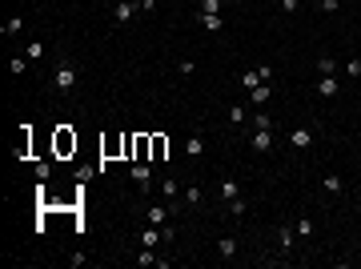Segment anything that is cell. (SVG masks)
<instances>
[{
	"instance_id": "6da1fadb",
	"label": "cell",
	"mask_w": 361,
	"mask_h": 269,
	"mask_svg": "<svg viewBox=\"0 0 361 269\" xmlns=\"http://www.w3.org/2000/svg\"><path fill=\"white\" fill-rule=\"evenodd\" d=\"M72 85H76V65H72V60H60L56 73H52V89H56V93H69Z\"/></svg>"
},
{
	"instance_id": "7a4b0ae2",
	"label": "cell",
	"mask_w": 361,
	"mask_h": 269,
	"mask_svg": "<svg viewBox=\"0 0 361 269\" xmlns=\"http://www.w3.org/2000/svg\"><path fill=\"white\" fill-rule=\"evenodd\" d=\"M52 149H56V157H69V153H76V133H72L69 125H60V129H56V141H52Z\"/></svg>"
},
{
	"instance_id": "3957f363",
	"label": "cell",
	"mask_w": 361,
	"mask_h": 269,
	"mask_svg": "<svg viewBox=\"0 0 361 269\" xmlns=\"http://www.w3.org/2000/svg\"><path fill=\"white\" fill-rule=\"evenodd\" d=\"M133 161H153V133H137L133 137Z\"/></svg>"
},
{
	"instance_id": "277c9868",
	"label": "cell",
	"mask_w": 361,
	"mask_h": 269,
	"mask_svg": "<svg viewBox=\"0 0 361 269\" xmlns=\"http://www.w3.org/2000/svg\"><path fill=\"white\" fill-rule=\"evenodd\" d=\"M313 141H317L313 129H293V133H289V145L293 149H313Z\"/></svg>"
},
{
	"instance_id": "5b68a950",
	"label": "cell",
	"mask_w": 361,
	"mask_h": 269,
	"mask_svg": "<svg viewBox=\"0 0 361 269\" xmlns=\"http://www.w3.org/2000/svg\"><path fill=\"white\" fill-rule=\"evenodd\" d=\"M168 157V137L165 133H153V161H165ZM153 161H148V165H153Z\"/></svg>"
},
{
	"instance_id": "8992f818",
	"label": "cell",
	"mask_w": 361,
	"mask_h": 269,
	"mask_svg": "<svg viewBox=\"0 0 361 269\" xmlns=\"http://www.w3.org/2000/svg\"><path fill=\"white\" fill-rule=\"evenodd\" d=\"M253 149H257V153H269V149H273V129H257V133H253Z\"/></svg>"
},
{
	"instance_id": "52a82bcc",
	"label": "cell",
	"mask_w": 361,
	"mask_h": 269,
	"mask_svg": "<svg viewBox=\"0 0 361 269\" xmlns=\"http://www.w3.org/2000/svg\"><path fill=\"white\" fill-rule=\"evenodd\" d=\"M133 181H137L141 189H148V185H153V173H148V161H137V165H133Z\"/></svg>"
},
{
	"instance_id": "ba28073f",
	"label": "cell",
	"mask_w": 361,
	"mask_h": 269,
	"mask_svg": "<svg viewBox=\"0 0 361 269\" xmlns=\"http://www.w3.org/2000/svg\"><path fill=\"white\" fill-rule=\"evenodd\" d=\"M113 16H117V25H124V20H133V16H137V0H120Z\"/></svg>"
},
{
	"instance_id": "9c48e42d",
	"label": "cell",
	"mask_w": 361,
	"mask_h": 269,
	"mask_svg": "<svg viewBox=\"0 0 361 269\" xmlns=\"http://www.w3.org/2000/svg\"><path fill=\"white\" fill-rule=\"evenodd\" d=\"M337 93H341L337 76H321V80H317V97H337Z\"/></svg>"
},
{
	"instance_id": "30bf717a",
	"label": "cell",
	"mask_w": 361,
	"mask_h": 269,
	"mask_svg": "<svg viewBox=\"0 0 361 269\" xmlns=\"http://www.w3.org/2000/svg\"><path fill=\"white\" fill-rule=\"evenodd\" d=\"M277 249H281V253L293 249V225H277Z\"/></svg>"
},
{
	"instance_id": "8fae6325",
	"label": "cell",
	"mask_w": 361,
	"mask_h": 269,
	"mask_svg": "<svg viewBox=\"0 0 361 269\" xmlns=\"http://www.w3.org/2000/svg\"><path fill=\"white\" fill-rule=\"evenodd\" d=\"M168 217H173V213H168V205H153V209H148V225H165Z\"/></svg>"
},
{
	"instance_id": "7c38bea8",
	"label": "cell",
	"mask_w": 361,
	"mask_h": 269,
	"mask_svg": "<svg viewBox=\"0 0 361 269\" xmlns=\"http://www.w3.org/2000/svg\"><path fill=\"white\" fill-rule=\"evenodd\" d=\"M269 97H273V89H269V85H257V89H249V105H265Z\"/></svg>"
},
{
	"instance_id": "4fadbf2b",
	"label": "cell",
	"mask_w": 361,
	"mask_h": 269,
	"mask_svg": "<svg viewBox=\"0 0 361 269\" xmlns=\"http://www.w3.org/2000/svg\"><path fill=\"white\" fill-rule=\"evenodd\" d=\"M217 253H221V257H237V241H233V237H221V241H217Z\"/></svg>"
},
{
	"instance_id": "5bb4252c",
	"label": "cell",
	"mask_w": 361,
	"mask_h": 269,
	"mask_svg": "<svg viewBox=\"0 0 361 269\" xmlns=\"http://www.w3.org/2000/svg\"><path fill=\"white\" fill-rule=\"evenodd\" d=\"M221 25H225V20H221L217 12H201V28H209V32H217Z\"/></svg>"
},
{
	"instance_id": "9a60e30c",
	"label": "cell",
	"mask_w": 361,
	"mask_h": 269,
	"mask_svg": "<svg viewBox=\"0 0 361 269\" xmlns=\"http://www.w3.org/2000/svg\"><path fill=\"white\" fill-rule=\"evenodd\" d=\"M181 201H185V205H201V185H189V189H181Z\"/></svg>"
},
{
	"instance_id": "2e32d148",
	"label": "cell",
	"mask_w": 361,
	"mask_h": 269,
	"mask_svg": "<svg viewBox=\"0 0 361 269\" xmlns=\"http://www.w3.org/2000/svg\"><path fill=\"white\" fill-rule=\"evenodd\" d=\"M241 85H245V89H257V85H269V80H261V73H257V69H249V73L241 76Z\"/></svg>"
},
{
	"instance_id": "e0dca14e",
	"label": "cell",
	"mask_w": 361,
	"mask_h": 269,
	"mask_svg": "<svg viewBox=\"0 0 361 269\" xmlns=\"http://www.w3.org/2000/svg\"><path fill=\"white\" fill-rule=\"evenodd\" d=\"M317 73H321V76H333L337 73V60H333V56H321V60H317Z\"/></svg>"
},
{
	"instance_id": "ac0fdd59",
	"label": "cell",
	"mask_w": 361,
	"mask_h": 269,
	"mask_svg": "<svg viewBox=\"0 0 361 269\" xmlns=\"http://www.w3.org/2000/svg\"><path fill=\"white\" fill-rule=\"evenodd\" d=\"M221 197H225V201H233V197H241L237 181H229V177H225V181H221Z\"/></svg>"
},
{
	"instance_id": "d6986e66",
	"label": "cell",
	"mask_w": 361,
	"mask_h": 269,
	"mask_svg": "<svg viewBox=\"0 0 361 269\" xmlns=\"http://www.w3.org/2000/svg\"><path fill=\"white\" fill-rule=\"evenodd\" d=\"M229 121H233V125H245V121H249V109H245V105H233V109H229Z\"/></svg>"
},
{
	"instance_id": "ffe728a7",
	"label": "cell",
	"mask_w": 361,
	"mask_h": 269,
	"mask_svg": "<svg viewBox=\"0 0 361 269\" xmlns=\"http://www.w3.org/2000/svg\"><path fill=\"white\" fill-rule=\"evenodd\" d=\"M157 261H161V257H157V253H153L148 245H144L141 253H137V265H157Z\"/></svg>"
},
{
	"instance_id": "44dd1931",
	"label": "cell",
	"mask_w": 361,
	"mask_h": 269,
	"mask_svg": "<svg viewBox=\"0 0 361 269\" xmlns=\"http://www.w3.org/2000/svg\"><path fill=\"white\" fill-rule=\"evenodd\" d=\"M341 189H345V181H341L337 173H329V177H325V193H341Z\"/></svg>"
},
{
	"instance_id": "7402d4cb",
	"label": "cell",
	"mask_w": 361,
	"mask_h": 269,
	"mask_svg": "<svg viewBox=\"0 0 361 269\" xmlns=\"http://www.w3.org/2000/svg\"><path fill=\"white\" fill-rule=\"evenodd\" d=\"M229 209H233V217H245V213H249V201H245V197H233Z\"/></svg>"
},
{
	"instance_id": "603a6c76",
	"label": "cell",
	"mask_w": 361,
	"mask_h": 269,
	"mask_svg": "<svg viewBox=\"0 0 361 269\" xmlns=\"http://www.w3.org/2000/svg\"><path fill=\"white\" fill-rule=\"evenodd\" d=\"M141 241L148 245V249H153L157 241H165V233H161V229H144V233H141Z\"/></svg>"
},
{
	"instance_id": "cb8c5ba5",
	"label": "cell",
	"mask_w": 361,
	"mask_h": 269,
	"mask_svg": "<svg viewBox=\"0 0 361 269\" xmlns=\"http://www.w3.org/2000/svg\"><path fill=\"white\" fill-rule=\"evenodd\" d=\"M24 69H28V56H12V60H8V73L12 76H20Z\"/></svg>"
},
{
	"instance_id": "d4e9b609",
	"label": "cell",
	"mask_w": 361,
	"mask_h": 269,
	"mask_svg": "<svg viewBox=\"0 0 361 269\" xmlns=\"http://www.w3.org/2000/svg\"><path fill=\"white\" fill-rule=\"evenodd\" d=\"M161 193H165V201H168V197H181V185H177L173 177H165V185H161Z\"/></svg>"
},
{
	"instance_id": "484cf974",
	"label": "cell",
	"mask_w": 361,
	"mask_h": 269,
	"mask_svg": "<svg viewBox=\"0 0 361 269\" xmlns=\"http://www.w3.org/2000/svg\"><path fill=\"white\" fill-rule=\"evenodd\" d=\"M24 56H28V60H40V56H45V45H40V40H32V45L24 49Z\"/></svg>"
},
{
	"instance_id": "4316f807",
	"label": "cell",
	"mask_w": 361,
	"mask_h": 269,
	"mask_svg": "<svg viewBox=\"0 0 361 269\" xmlns=\"http://www.w3.org/2000/svg\"><path fill=\"white\" fill-rule=\"evenodd\" d=\"M185 157H201V137H189L185 141Z\"/></svg>"
},
{
	"instance_id": "83f0119b",
	"label": "cell",
	"mask_w": 361,
	"mask_h": 269,
	"mask_svg": "<svg viewBox=\"0 0 361 269\" xmlns=\"http://www.w3.org/2000/svg\"><path fill=\"white\" fill-rule=\"evenodd\" d=\"M221 4H225V0H201V12H217V16H221Z\"/></svg>"
},
{
	"instance_id": "f1b7e54d",
	"label": "cell",
	"mask_w": 361,
	"mask_h": 269,
	"mask_svg": "<svg viewBox=\"0 0 361 269\" xmlns=\"http://www.w3.org/2000/svg\"><path fill=\"white\" fill-rule=\"evenodd\" d=\"M293 229H297V237H313V221H297Z\"/></svg>"
},
{
	"instance_id": "f546056e",
	"label": "cell",
	"mask_w": 361,
	"mask_h": 269,
	"mask_svg": "<svg viewBox=\"0 0 361 269\" xmlns=\"http://www.w3.org/2000/svg\"><path fill=\"white\" fill-rule=\"evenodd\" d=\"M20 25H24L20 16H12V20H8V25H4V32H8V36H16V32H20Z\"/></svg>"
},
{
	"instance_id": "4dcf8cb0",
	"label": "cell",
	"mask_w": 361,
	"mask_h": 269,
	"mask_svg": "<svg viewBox=\"0 0 361 269\" xmlns=\"http://www.w3.org/2000/svg\"><path fill=\"white\" fill-rule=\"evenodd\" d=\"M345 76H353V80H357V76H361V60H349V65H345Z\"/></svg>"
},
{
	"instance_id": "1f68e13d",
	"label": "cell",
	"mask_w": 361,
	"mask_h": 269,
	"mask_svg": "<svg viewBox=\"0 0 361 269\" xmlns=\"http://www.w3.org/2000/svg\"><path fill=\"white\" fill-rule=\"evenodd\" d=\"M253 129H273V121H269L265 113H257V117H253Z\"/></svg>"
},
{
	"instance_id": "d6a6232c",
	"label": "cell",
	"mask_w": 361,
	"mask_h": 269,
	"mask_svg": "<svg viewBox=\"0 0 361 269\" xmlns=\"http://www.w3.org/2000/svg\"><path fill=\"white\" fill-rule=\"evenodd\" d=\"M337 4H341V0H317V8H321V12H337Z\"/></svg>"
},
{
	"instance_id": "836d02e7",
	"label": "cell",
	"mask_w": 361,
	"mask_h": 269,
	"mask_svg": "<svg viewBox=\"0 0 361 269\" xmlns=\"http://www.w3.org/2000/svg\"><path fill=\"white\" fill-rule=\"evenodd\" d=\"M48 173H52V165H48V161H36V177H40V181H45Z\"/></svg>"
},
{
	"instance_id": "e575fe53",
	"label": "cell",
	"mask_w": 361,
	"mask_h": 269,
	"mask_svg": "<svg viewBox=\"0 0 361 269\" xmlns=\"http://www.w3.org/2000/svg\"><path fill=\"white\" fill-rule=\"evenodd\" d=\"M281 12H297V0H281Z\"/></svg>"
},
{
	"instance_id": "d590c367",
	"label": "cell",
	"mask_w": 361,
	"mask_h": 269,
	"mask_svg": "<svg viewBox=\"0 0 361 269\" xmlns=\"http://www.w3.org/2000/svg\"><path fill=\"white\" fill-rule=\"evenodd\" d=\"M141 8H144V12H153V8H157V0H141Z\"/></svg>"
}]
</instances>
